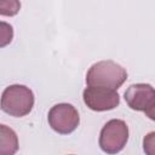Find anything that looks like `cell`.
Returning <instances> with one entry per match:
<instances>
[{
    "instance_id": "6",
    "label": "cell",
    "mask_w": 155,
    "mask_h": 155,
    "mask_svg": "<svg viewBox=\"0 0 155 155\" xmlns=\"http://www.w3.org/2000/svg\"><path fill=\"white\" fill-rule=\"evenodd\" d=\"M85 104L94 111H107L116 108L120 103V96L115 90L107 87H92L85 88L84 93Z\"/></svg>"
},
{
    "instance_id": "9",
    "label": "cell",
    "mask_w": 155,
    "mask_h": 155,
    "mask_svg": "<svg viewBox=\"0 0 155 155\" xmlns=\"http://www.w3.org/2000/svg\"><path fill=\"white\" fill-rule=\"evenodd\" d=\"M13 39V28L10 23L0 21V48L7 46Z\"/></svg>"
},
{
    "instance_id": "2",
    "label": "cell",
    "mask_w": 155,
    "mask_h": 155,
    "mask_svg": "<svg viewBox=\"0 0 155 155\" xmlns=\"http://www.w3.org/2000/svg\"><path fill=\"white\" fill-rule=\"evenodd\" d=\"M34 107V93L24 85H11L1 94L0 108L10 116L22 117L28 115Z\"/></svg>"
},
{
    "instance_id": "7",
    "label": "cell",
    "mask_w": 155,
    "mask_h": 155,
    "mask_svg": "<svg viewBox=\"0 0 155 155\" xmlns=\"http://www.w3.org/2000/svg\"><path fill=\"white\" fill-rule=\"evenodd\" d=\"M18 148L16 132L8 126L0 124V155H15Z\"/></svg>"
},
{
    "instance_id": "10",
    "label": "cell",
    "mask_w": 155,
    "mask_h": 155,
    "mask_svg": "<svg viewBox=\"0 0 155 155\" xmlns=\"http://www.w3.org/2000/svg\"><path fill=\"white\" fill-rule=\"evenodd\" d=\"M154 136H155V133H154V132H150V133L144 138V142H143L144 151H145L148 155H154Z\"/></svg>"
},
{
    "instance_id": "8",
    "label": "cell",
    "mask_w": 155,
    "mask_h": 155,
    "mask_svg": "<svg viewBox=\"0 0 155 155\" xmlns=\"http://www.w3.org/2000/svg\"><path fill=\"white\" fill-rule=\"evenodd\" d=\"M21 10V2L17 0H0V15L15 16Z\"/></svg>"
},
{
    "instance_id": "4",
    "label": "cell",
    "mask_w": 155,
    "mask_h": 155,
    "mask_svg": "<svg viewBox=\"0 0 155 155\" xmlns=\"http://www.w3.org/2000/svg\"><path fill=\"white\" fill-rule=\"evenodd\" d=\"M47 120L53 131L59 134H69L79 126L80 116L74 105L59 103L50 109Z\"/></svg>"
},
{
    "instance_id": "5",
    "label": "cell",
    "mask_w": 155,
    "mask_h": 155,
    "mask_svg": "<svg viewBox=\"0 0 155 155\" xmlns=\"http://www.w3.org/2000/svg\"><path fill=\"white\" fill-rule=\"evenodd\" d=\"M125 101L133 110L144 111L149 119L154 120L155 91L149 84H134L125 91Z\"/></svg>"
},
{
    "instance_id": "3",
    "label": "cell",
    "mask_w": 155,
    "mask_h": 155,
    "mask_svg": "<svg viewBox=\"0 0 155 155\" xmlns=\"http://www.w3.org/2000/svg\"><path fill=\"white\" fill-rule=\"evenodd\" d=\"M128 140V127L124 120L113 119L108 121L99 134V147L109 155L120 153Z\"/></svg>"
},
{
    "instance_id": "1",
    "label": "cell",
    "mask_w": 155,
    "mask_h": 155,
    "mask_svg": "<svg viewBox=\"0 0 155 155\" xmlns=\"http://www.w3.org/2000/svg\"><path fill=\"white\" fill-rule=\"evenodd\" d=\"M127 79V71L114 61L94 63L86 74V84L92 87H107L117 90Z\"/></svg>"
}]
</instances>
